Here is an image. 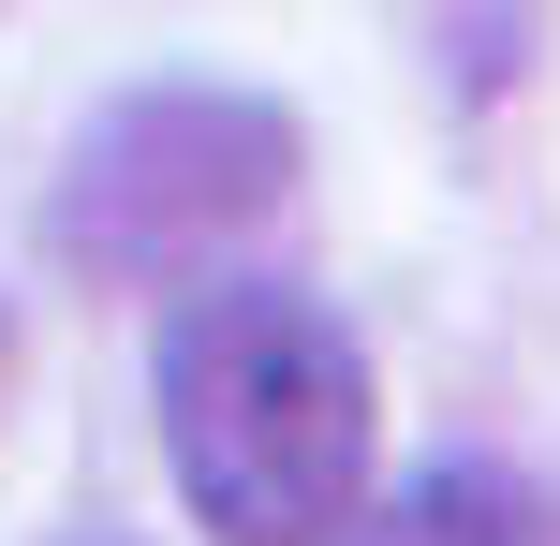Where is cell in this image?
I'll return each mask as SVG.
<instances>
[{
	"label": "cell",
	"mask_w": 560,
	"mask_h": 546,
	"mask_svg": "<svg viewBox=\"0 0 560 546\" xmlns=\"http://www.w3.org/2000/svg\"><path fill=\"white\" fill-rule=\"evenodd\" d=\"M280 177H295L280 104L133 89L118 118H89L74 177H59V252L118 266V281H207V252H236V222H266Z\"/></svg>",
	"instance_id": "7a4b0ae2"
},
{
	"label": "cell",
	"mask_w": 560,
	"mask_h": 546,
	"mask_svg": "<svg viewBox=\"0 0 560 546\" xmlns=\"http://www.w3.org/2000/svg\"><path fill=\"white\" fill-rule=\"evenodd\" d=\"M163 458L222 546H325L369 488V355L280 281H192L163 325Z\"/></svg>",
	"instance_id": "6da1fadb"
},
{
	"label": "cell",
	"mask_w": 560,
	"mask_h": 546,
	"mask_svg": "<svg viewBox=\"0 0 560 546\" xmlns=\"http://www.w3.org/2000/svg\"><path fill=\"white\" fill-rule=\"evenodd\" d=\"M354 546H560L546 488H516L502 458H428L384 518H354Z\"/></svg>",
	"instance_id": "3957f363"
}]
</instances>
